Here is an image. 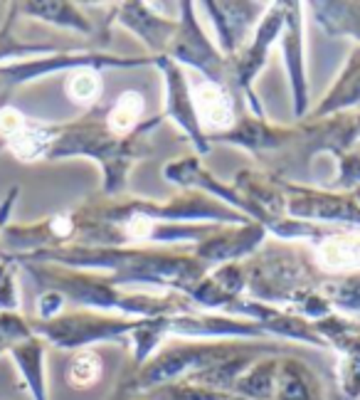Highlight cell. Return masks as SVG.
<instances>
[{
	"label": "cell",
	"instance_id": "5b68a950",
	"mask_svg": "<svg viewBox=\"0 0 360 400\" xmlns=\"http://www.w3.org/2000/svg\"><path fill=\"white\" fill-rule=\"evenodd\" d=\"M97 373H99V366L92 356L80 358V361L72 366V381L74 383H84L86 386V383H92L94 378H97Z\"/></svg>",
	"mask_w": 360,
	"mask_h": 400
},
{
	"label": "cell",
	"instance_id": "277c9868",
	"mask_svg": "<svg viewBox=\"0 0 360 400\" xmlns=\"http://www.w3.org/2000/svg\"><path fill=\"white\" fill-rule=\"evenodd\" d=\"M69 92H72V97L77 99V102H89V99H94L99 94L97 77L89 72L77 74V77L72 80V84H69Z\"/></svg>",
	"mask_w": 360,
	"mask_h": 400
},
{
	"label": "cell",
	"instance_id": "7a4b0ae2",
	"mask_svg": "<svg viewBox=\"0 0 360 400\" xmlns=\"http://www.w3.org/2000/svg\"><path fill=\"white\" fill-rule=\"evenodd\" d=\"M321 257L331 267H360V240L358 237L331 240L321 250Z\"/></svg>",
	"mask_w": 360,
	"mask_h": 400
},
{
	"label": "cell",
	"instance_id": "6da1fadb",
	"mask_svg": "<svg viewBox=\"0 0 360 400\" xmlns=\"http://www.w3.org/2000/svg\"><path fill=\"white\" fill-rule=\"evenodd\" d=\"M197 111L210 126H227L232 121V111L225 94L215 86H200L197 89Z\"/></svg>",
	"mask_w": 360,
	"mask_h": 400
},
{
	"label": "cell",
	"instance_id": "3957f363",
	"mask_svg": "<svg viewBox=\"0 0 360 400\" xmlns=\"http://www.w3.org/2000/svg\"><path fill=\"white\" fill-rule=\"evenodd\" d=\"M139 114H141V97L139 94H123V97L119 99L117 109L111 111L109 123L119 131L128 129V126H134V121L139 119Z\"/></svg>",
	"mask_w": 360,
	"mask_h": 400
}]
</instances>
